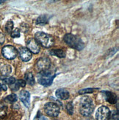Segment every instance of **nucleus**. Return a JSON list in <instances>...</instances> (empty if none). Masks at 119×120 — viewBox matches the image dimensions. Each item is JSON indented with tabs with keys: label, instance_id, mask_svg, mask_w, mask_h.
<instances>
[{
	"label": "nucleus",
	"instance_id": "obj_1",
	"mask_svg": "<svg viewBox=\"0 0 119 120\" xmlns=\"http://www.w3.org/2000/svg\"><path fill=\"white\" fill-rule=\"evenodd\" d=\"M94 111V105L89 97H84L79 102V112L82 116H90Z\"/></svg>",
	"mask_w": 119,
	"mask_h": 120
},
{
	"label": "nucleus",
	"instance_id": "obj_2",
	"mask_svg": "<svg viewBox=\"0 0 119 120\" xmlns=\"http://www.w3.org/2000/svg\"><path fill=\"white\" fill-rule=\"evenodd\" d=\"M64 41L71 48L76 50H82L85 48V44L76 35L72 34H66L64 36Z\"/></svg>",
	"mask_w": 119,
	"mask_h": 120
},
{
	"label": "nucleus",
	"instance_id": "obj_3",
	"mask_svg": "<svg viewBox=\"0 0 119 120\" xmlns=\"http://www.w3.org/2000/svg\"><path fill=\"white\" fill-rule=\"evenodd\" d=\"M35 40L38 44L46 48H49L54 44V40L52 36L43 32H38L36 33Z\"/></svg>",
	"mask_w": 119,
	"mask_h": 120
},
{
	"label": "nucleus",
	"instance_id": "obj_4",
	"mask_svg": "<svg viewBox=\"0 0 119 120\" xmlns=\"http://www.w3.org/2000/svg\"><path fill=\"white\" fill-rule=\"evenodd\" d=\"M57 74H51V72L48 71L40 72L38 75V82L40 84H41L43 86H49L52 83L53 80L56 77Z\"/></svg>",
	"mask_w": 119,
	"mask_h": 120
},
{
	"label": "nucleus",
	"instance_id": "obj_5",
	"mask_svg": "<svg viewBox=\"0 0 119 120\" xmlns=\"http://www.w3.org/2000/svg\"><path fill=\"white\" fill-rule=\"evenodd\" d=\"M44 111L48 116L56 117L59 115L60 108L57 104L54 102H47L44 106Z\"/></svg>",
	"mask_w": 119,
	"mask_h": 120
},
{
	"label": "nucleus",
	"instance_id": "obj_6",
	"mask_svg": "<svg viewBox=\"0 0 119 120\" xmlns=\"http://www.w3.org/2000/svg\"><path fill=\"white\" fill-rule=\"evenodd\" d=\"M51 66V60L48 58H41L38 59L35 64V69L39 72L48 71Z\"/></svg>",
	"mask_w": 119,
	"mask_h": 120
},
{
	"label": "nucleus",
	"instance_id": "obj_7",
	"mask_svg": "<svg viewBox=\"0 0 119 120\" xmlns=\"http://www.w3.org/2000/svg\"><path fill=\"white\" fill-rule=\"evenodd\" d=\"M2 55L5 58H7L8 60H13L15 58H16V56L18 55V51L15 49L14 46L7 45L5 46L2 48Z\"/></svg>",
	"mask_w": 119,
	"mask_h": 120
},
{
	"label": "nucleus",
	"instance_id": "obj_8",
	"mask_svg": "<svg viewBox=\"0 0 119 120\" xmlns=\"http://www.w3.org/2000/svg\"><path fill=\"white\" fill-rule=\"evenodd\" d=\"M110 116V109L106 106L100 107L96 111V120H107Z\"/></svg>",
	"mask_w": 119,
	"mask_h": 120
},
{
	"label": "nucleus",
	"instance_id": "obj_9",
	"mask_svg": "<svg viewBox=\"0 0 119 120\" xmlns=\"http://www.w3.org/2000/svg\"><path fill=\"white\" fill-rule=\"evenodd\" d=\"M27 49L31 52V53L38 54L40 50L39 44L34 38H29L27 41Z\"/></svg>",
	"mask_w": 119,
	"mask_h": 120
},
{
	"label": "nucleus",
	"instance_id": "obj_10",
	"mask_svg": "<svg viewBox=\"0 0 119 120\" xmlns=\"http://www.w3.org/2000/svg\"><path fill=\"white\" fill-rule=\"evenodd\" d=\"M20 58L24 62H27L32 58V53L27 48H22L19 50Z\"/></svg>",
	"mask_w": 119,
	"mask_h": 120
},
{
	"label": "nucleus",
	"instance_id": "obj_11",
	"mask_svg": "<svg viewBox=\"0 0 119 120\" xmlns=\"http://www.w3.org/2000/svg\"><path fill=\"white\" fill-rule=\"evenodd\" d=\"M19 98L24 105L27 107L29 106L30 102V94L27 91H22L19 93Z\"/></svg>",
	"mask_w": 119,
	"mask_h": 120
},
{
	"label": "nucleus",
	"instance_id": "obj_12",
	"mask_svg": "<svg viewBox=\"0 0 119 120\" xmlns=\"http://www.w3.org/2000/svg\"><path fill=\"white\" fill-rule=\"evenodd\" d=\"M56 97L58 99H60V100H67L69 99L70 94L68 90H66L65 88H59L56 91Z\"/></svg>",
	"mask_w": 119,
	"mask_h": 120
},
{
	"label": "nucleus",
	"instance_id": "obj_13",
	"mask_svg": "<svg viewBox=\"0 0 119 120\" xmlns=\"http://www.w3.org/2000/svg\"><path fill=\"white\" fill-rule=\"evenodd\" d=\"M105 98H106V100L110 102L111 104H115L117 101V97L116 95L115 94H113L110 91H105Z\"/></svg>",
	"mask_w": 119,
	"mask_h": 120
},
{
	"label": "nucleus",
	"instance_id": "obj_14",
	"mask_svg": "<svg viewBox=\"0 0 119 120\" xmlns=\"http://www.w3.org/2000/svg\"><path fill=\"white\" fill-rule=\"evenodd\" d=\"M11 71H12L11 66L9 65L4 64L0 67V73H1L2 75H3L4 77L8 76L10 73H11Z\"/></svg>",
	"mask_w": 119,
	"mask_h": 120
},
{
	"label": "nucleus",
	"instance_id": "obj_15",
	"mask_svg": "<svg viewBox=\"0 0 119 120\" xmlns=\"http://www.w3.org/2000/svg\"><path fill=\"white\" fill-rule=\"evenodd\" d=\"M51 55L58 56V58H65V52L63 49H52L49 52Z\"/></svg>",
	"mask_w": 119,
	"mask_h": 120
},
{
	"label": "nucleus",
	"instance_id": "obj_16",
	"mask_svg": "<svg viewBox=\"0 0 119 120\" xmlns=\"http://www.w3.org/2000/svg\"><path fill=\"white\" fill-rule=\"evenodd\" d=\"M25 80H26V82H27L28 84L30 85V86H33L35 84L34 76H33L32 72L26 73V75H25Z\"/></svg>",
	"mask_w": 119,
	"mask_h": 120
},
{
	"label": "nucleus",
	"instance_id": "obj_17",
	"mask_svg": "<svg viewBox=\"0 0 119 120\" xmlns=\"http://www.w3.org/2000/svg\"><path fill=\"white\" fill-rule=\"evenodd\" d=\"M7 114V108L5 105L0 104V119H4Z\"/></svg>",
	"mask_w": 119,
	"mask_h": 120
},
{
	"label": "nucleus",
	"instance_id": "obj_18",
	"mask_svg": "<svg viewBox=\"0 0 119 120\" xmlns=\"http://www.w3.org/2000/svg\"><path fill=\"white\" fill-rule=\"evenodd\" d=\"M49 19V17L47 16L46 15H40V16H39L38 18L36 23H37L38 24H46V23L48 22Z\"/></svg>",
	"mask_w": 119,
	"mask_h": 120
},
{
	"label": "nucleus",
	"instance_id": "obj_19",
	"mask_svg": "<svg viewBox=\"0 0 119 120\" xmlns=\"http://www.w3.org/2000/svg\"><path fill=\"white\" fill-rule=\"evenodd\" d=\"M13 22L12 21H8L6 25H5V30H6L7 33H11L13 31Z\"/></svg>",
	"mask_w": 119,
	"mask_h": 120
},
{
	"label": "nucleus",
	"instance_id": "obj_20",
	"mask_svg": "<svg viewBox=\"0 0 119 120\" xmlns=\"http://www.w3.org/2000/svg\"><path fill=\"white\" fill-rule=\"evenodd\" d=\"M3 81H4V83H6V84L10 85V86L14 84V83L16 82V80H15V79L14 77H8V78H6V79H4Z\"/></svg>",
	"mask_w": 119,
	"mask_h": 120
},
{
	"label": "nucleus",
	"instance_id": "obj_21",
	"mask_svg": "<svg viewBox=\"0 0 119 120\" xmlns=\"http://www.w3.org/2000/svg\"><path fill=\"white\" fill-rule=\"evenodd\" d=\"M66 109H67V111H68V113L70 114V115H73V113H74V106H73V104H72L71 102L67 104Z\"/></svg>",
	"mask_w": 119,
	"mask_h": 120
},
{
	"label": "nucleus",
	"instance_id": "obj_22",
	"mask_svg": "<svg viewBox=\"0 0 119 120\" xmlns=\"http://www.w3.org/2000/svg\"><path fill=\"white\" fill-rule=\"evenodd\" d=\"M6 100L10 102H14L17 100V97L15 94H10L9 96L6 97Z\"/></svg>",
	"mask_w": 119,
	"mask_h": 120
},
{
	"label": "nucleus",
	"instance_id": "obj_23",
	"mask_svg": "<svg viewBox=\"0 0 119 120\" xmlns=\"http://www.w3.org/2000/svg\"><path fill=\"white\" fill-rule=\"evenodd\" d=\"M21 30L24 32V33H27V32H29V25L27 24H22L21 25Z\"/></svg>",
	"mask_w": 119,
	"mask_h": 120
},
{
	"label": "nucleus",
	"instance_id": "obj_24",
	"mask_svg": "<svg viewBox=\"0 0 119 120\" xmlns=\"http://www.w3.org/2000/svg\"><path fill=\"white\" fill-rule=\"evenodd\" d=\"M11 37L12 38H19L20 37V30L18 29H15L11 33Z\"/></svg>",
	"mask_w": 119,
	"mask_h": 120
},
{
	"label": "nucleus",
	"instance_id": "obj_25",
	"mask_svg": "<svg viewBox=\"0 0 119 120\" xmlns=\"http://www.w3.org/2000/svg\"><path fill=\"white\" fill-rule=\"evenodd\" d=\"M94 92V89L93 88H85V89H82L79 91V94H85L87 93H93Z\"/></svg>",
	"mask_w": 119,
	"mask_h": 120
},
{
	"label": "nucleus",
	"instance_id": "obj_26",
	"mask_svg": "<svg viewBox=\"0 0 119 120\" xmlns=\"http://www.w3.org/2000/svg\"><path fill=\"white\" fill-rule=\"evenodd\" d=\"M34 120H49V119L43 115H38L35 116Z\"/></svg>",
	"mask_w": 119,
	"mask_h": 120
},
{
	"label": "nucleus",
	"instance_id": "obj_27",
	"mask_svg": "<svg viewBox=\"0 0 119 120\" xmlns=\"http://www.w3.org/2000/svg\"><path fill=\"white\" fill-rule=\"evenodd\" d=\"M4 40H5V37L3 33H0V45L2 44L4 42Z\"/></svg>",
	"mask_w": 119,
	"mask_h": 120
},
{
	"label": "nucleus",
	"instance_id": "obj_28",
	"mask_svg": "<svg viewBox=\"0 0 119 120\" xmlns=\"http://www.w3.org/2000/svg\"><path fill=\"white\" fill-rule=\"evenodd\" d=\"M18 82L20 87H24L26 86V82L23 80H18Z\"/></svg>",
	"mask_w": 119,
	"mask_h": 120
},
{
	"label": "nucleus",
	"instance_id": "obj_29",
	"mask_svg": "<svg viewBox=\"0 0 119 120\" xmlns=\"http://www.w3.org/2000/svg\"><path fill=\"white\" fill-rule=\"evenodd\" d=\"M6 90H7L6 86H5L4 84V85H1V84H0V92H1L2 91H6Z\"/></svg>",
	"mask_w": 119,
	"mask_h": 120
},
{
	"label": "nucleus",
	"instance_id": "obj_30",
	"mask_svg": "<svg viewBox=\"0 0 119 120\" xmlns=\"http://www.w3.org/2000/svg\"><path fill=\"white\" fill-rule=\"evenodd\" d=\"M82 120H94V118H93V117L87 116L86 119H82Z\"/></svg>",
	"mask_w": 119,
	"mask_h": 120
},
{
	"label": "nucleus",
	"instance_id": "obj_31",
	"mask_svg": "<svg viewBox=\"0 0 119 120\" xmlns=\"http://www.w3.org/2000/svg\"><path fill=\"white\" fill-rule=\"evenodd\" d=\"M4 2V1H0V4H2Z\"/></svg>",
	"mask_w": 119,
	"mask_h": 120
}]
</instances>
